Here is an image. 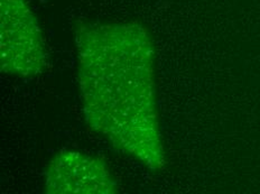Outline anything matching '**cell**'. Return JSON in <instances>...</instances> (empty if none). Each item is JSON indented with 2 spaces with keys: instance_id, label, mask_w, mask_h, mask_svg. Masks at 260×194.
I'll return each mask as SVG.
<instances>
[{
  "instance_id": "2",
  "label": "cell",
  "mask_w": 260,
  "mask_h": 194,
  "mask_svg": "<svg viewBox=\"0 0 260 194\" xmlns=\"http://www.w3.org/2000/svg\"><path fill=\"white\" fill-rule=\"evenodd\" d=\"M3 71L32 77L45 67L40 26L26 0H2Z\"/></svg>"
},
{
  "instance_id": "3",
  "label": "cell",
  "mask_w": 260,
  "mask_h": 194,
  "mask_svg": "<svg viewBox=\"0 0 260 194\" xmlns=\"http://www.w3.org/2000/svg\"><path fill=\"white\" fill-rule=\"evenodd\" d=\"M50 193H112L116 182L105 161L79 152L57 154L47 170Z\"/></svg>"
},
{
  "instance_id": "1",
  "label": "cell",
  "mask_w": 260,
  "mask_h": 194,
  "mask_svg": "<svg viewBox=\"0 0 260 194\" xmlns=\"http://www.w3.org/2000/svg\"><path fill=\"white\" fill-rule=\"evenodd\" d=\"M84 112L113 146L158 170L162 165L156 110L153 44L137 24L78 26Z\"/></svg>"
}]
</instances>
